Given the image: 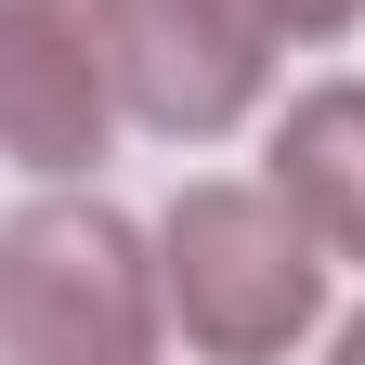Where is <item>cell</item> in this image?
<instances>
[{
	"label": "cell",
	"instance_id": "1",
	"mask_svg": "<svg viewBox=\"0 0 365 365\" xmlns=\"http://www.w3.org/2000/svg\"><path fill=\"white\" fill-rule=\"evenodd\" d=\"M157 313L222 365H261L327 327V235L274 182H182L157 222Z\"/></svg>",
	"mask_w": 365,
	"mask_h": 365
},
{
	"label": "cell",
	"instance_id": "2",
	"mask_svg": "<svg viewBox=\"0 0 365 365\" xmlns=\"http://www.w3.org/2000/svg\"><path fill=\"white\" fill-rule=\"evenodd\" d=\"M157 339V261L105 196H39L0 222V352L14 365H130Z\"/></svg>",
	"mask_w": 365,
	"mask_h": 365
},
{
	"label": "cell",
	"instance_id": "3",
	"mask_svg": "<svg viewBox=\"0 0 365 365\" xmlns=\"http://www.w3.org/2000/svg\"><path fill=\"white\" fill-rule=\"evenodd\" d=\"M91 53L118 78V118L209 144L261 105L274 26H261V0H91Z\"/></svg>",
	"mask_w": 365,
	"mask_h": 365
},
{
	"label": "cell",
	"instance_id": "4",
	"mask_svg": "<svg viewBox=\"0 0 365 365\" xmlns=\"http://www.w3.org/2000/svg\"><path fill=\"white\" fill-rule=\"evenodd\" d=\"M118 130V78L91 26L53 0H0V157L14 170H91Z\"/></svg>",
	"mask_w": 365,
	"mask_h": 365
},
{
	"label": "cell",
	"instance_id": "5",
	"mask_svg": "<svg viewBox=\"0 0 365 365\" xmlns=\"http://www.w3.org/2000/svg\"><path fill=\"white\" fill-rule=\"evenodd\" d=\"M274 196H287L339 261H365V78H327L274 118Z\"/></svg>",
	"mask_w": 365,
	"mask_h": 365
},
{
	"label": "cell",
	"instance_id": "6",
	"mask_svg": "<svg viewBox=\"0 0 365 365\" xmlns=\"http://www.w3.org/2000/svg\"><path fill=\"white\" fill-rule=\"evenodd\" d=\"M352 14H365V0H261V26H274V39H339Z\"/></svg>",
	"mask_w": 365,
	"mask_h": 365
},
{
	"label": "cell",
	"instance_id": "7",
	"mask_svg": "<svg viewBox=\"0 0 365 365\" xmlns=\"http://www.w3.org/2000/svg\"><path fill=\"white\" fill-rule=\"evenodd\" d=\"M339 352H352V365H365V313H352V327H339Z\"/></svg>",
	"mask_w": 365,
	"mask_h": 365
}]
</instances>
